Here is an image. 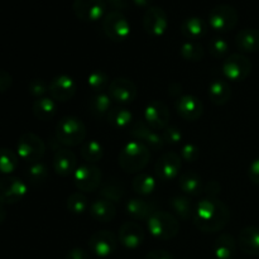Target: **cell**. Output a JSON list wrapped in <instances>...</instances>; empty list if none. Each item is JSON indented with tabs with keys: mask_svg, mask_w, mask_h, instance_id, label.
Listing matches in <instances>:
<instances>
[{
	"mask_svg": "<svg viewBox=\"0 0 259 259\" xmlns=\"http://www.w3.org/2000/svg\"><path fill=\"white\" fill-rule=\"evenodd\" d=\"M12 83L13 78L9 75V72H7L4 70H0V93H5L7 90H9Z\"/></svg>",
	"mask_w": 259,
	"mask_h": 259,
	"instance_id": "obj_47",
	"label": "cell"
},
{
	"mask_svg": "<svg viewBox=\"0 0 259 259\" xmlns=\"http://www.w3.org/2000/svg\"><path fill=\"white\" fill-rule=\"evenodd\" d=\"M132 187L139 195H151L156 190V180L148 174H139L134 177Z\"/></svg>",
	"mask_w": 259,
	"mask_h": 259,
	"instance_id": "obj_36",
	"label": "cell"
},
{
	"mask_svg": "<svg viewBox=\"0 0 259 259\" xmlns=\"http://www.w3.org/2000/svg\"><path fill=\"white\" fill-rule=\"evenodd\" d=\"M65 259H89V254L82 248H73L66 254Z\"/></svg>",
	"mask_w": 259,
	"mask_h": 259,
	"instance_id": "obj_48",
	"label": "cell"
},
{
	"mask_svg": "<svg viewBox=\"0 0 259 259\" xmlns=\"http://www.w3.org/2000/svg\"><path fill=\"white\" fill-rule=\"evenodd\" d=\"M181 34L189 40H196L207 34V24L199 17H190L182 22Z\"/></svg>",
	"mask_w": 259,
	"mask_h": 259,
	"instance_id": "obj_24",
	"label": "cell"
},
{
	"mask_svg": "<svg viewBox=\"0 0 259 259\" xmlns=\"http://www.w3.org/2000/svg\"><path fill=\"white\" fill-rule=\"evenodd\" d=\"M180 53L182 57L187 61H192V62H199L204 58L205 50L200 43L194 42V40H187L180 48Z\"/></svg>",
	"mask_w": 259,
	"mask_h": 259,
	"instance_id": "obj_37",
	"label": "cell"
},
{
	"mask_svg": "<svg viewBox=\"0 0 259 259\" xmlns=\"http://www.w3.org/2000/svg\"><path fill=\"white\" fill-rule=\"evenodd\" d=\"M209 96L215 105H224L232 98V89L224 80H214L210 83Z\"/></svg>",
	"mask_w": 259,
	"mask_h": 259,
	"instance_id": "obj_29",
	"label": "cell"
},
{
	"mask_svg": "<svg viewBox=\"0 0 259 259\" xmlns=\"http://www.w3.org/2000/svg\"><path fill=\"white\" fill-rule=\"evenodd\" d=\"M32 109L38 120L48 121L57 113V103L52 98H40L34 101Z\"/></svg>",
	"mask_w": 259,
	"mask_h": 259,
	"instance_id": "obj_28",
	"label": "cell"
},
{
	"mask_svg": "<svg viewBox=\"0 0 259 259\" xmlns=\"http://www.w3.org/2000/svg\"><path fill=\"white\" fill-rule=\"evenodd\" d=\"M109 124L116 129H128L133 124V115L126 108H114L110 109L106 114Z\"/></svg>",
	"mask_w": 259,
	"mask_h": 259,
	"instance_id": "obj_30",
	"label": "cell"
},
{
	"mask_svg": "<svg viewBox=\"0 0 259 259\" xmlns=\"http://www.w3.org/2000/svg\"><path fill=\"white\" fill-rule=\"evenodd\" d=\"M237 47L243 52H257L259 51V29L254 28H245L240 30L235 37Z\"/></svg>",
	"mask_w": 259,
	"mask_h": 259,
	"instance_id": "obj_25",
	"label": "cell"
},
{
	"mask_svg": "<svg viewBox=\"0 0 259 259\" xmlns=\"http://www.w3.org/2000/svg\"><path fill=\"white\" fill-rule=\"evenodd\" d=\"M108 95L118 104L133 103L137 98V86L128 78H115L109 85Z\"/></svg>",
	"mask_w": 259,
	"mask_h": 259,
	"instance_id": "obj_17",
	"label": "cell"
},
{
	"mask_svg": "<svg viewBox=\"0 0 259 259\" xmlns=\"http://www.w3.org/2000/svg\"><path fill=\"white\" fill-rule=\"evenodd\" d=\"M209 48L212 57L223 58L228 52H229V43H228L224 38L217 37L210 42Z\"/></svg>",
	"mask_w": 259,
	"mask_h": 259,
	"instance_id": "obj_42",
	"label": "cell"
},
{
	"mask_svg": "<svg viewBox=\"0 0 259 259\" xmlns=\"http://www.w3.org/2000/svg\"><path fill=\"white\" fill-rule=\"evenodd\" d=\"M99 192L103 196V199L109 200L111 202H118L124 196L125 189H124V185L119 180L109 179L108 181L101 185Z\"/></svg>",
	"mask_w": 259,
	"mask_h": 259,
	"instance_id": "obj_32",
	"label": "cell"
},
{
	"mask_svg": "<svg viewBox=\"0 0 259 259\" xmlns=\"http://www.w3.org/2000/svg\"><path fill=\"white\" fill-rule=\"evenodd\" d=\"M147 227L156 239L169 240L179 233L180 223L169 212L154 211L147 220Z\"/></svg>",
	"mask_w": 259,
	"mask_h": 259,
	"instance_id": "obj_4",
	"label": "cell"
},
{
	"mask_svg": "<svg viewBox=\"0 0 259 259\" xmlns=\"http://www.w3.org/2000/svg\"><path fill=\"white\" fill-rule=\"evenodd\" d=\"M86 138V126L76 116H65L56 125V139L66 147L80 146Z\"/></svg>",
	"mask_w": 259,
	"mask_h": 259,
	"instance_id": "obj_3",
	"label": "cell"
},
{
	"mask_svg": "<svg viewBox=\"0 0 259 259\" xmlns=\"http://www.w3.org/2000/svg\"><path fill=\"white\" fill-rule=\"evenodd\" d=\"M77 85L73 81L72 77L66 75L56 76L50 83H48V91L51 94V98L60 103L71 100L75 96Z\"/></svg>",
	"mask_w": 259,
	"mask_h": 259,
	"instance_id": "obj_18",
	"label": "cell"
},
{
	"mask_svg": "<svg viewBox=\"0 0 259 259\" xmlns=\"http://www.w3.org/2000/svg\"><path fill=\"white\" fill-rule=\"evenodd\" d=\"M90 207L88 197L81 192H73L67 199V209L72 214H83Z\"/></svg>",
	"mask_w": 259,
	"mask_h": 259,
	"instance_id": "obj_39",
	"label": "cell"
},
{
	"mask_svg": "<svg viewBox=\"0 0 259 259\" xmlns=\"http://www.w3.org/2000/svg\"><path fill=\"white\" fill-rule=\"evenodd\" d=\"M144 120L154 131L166 129L169 123V110L166 104L158 100L149 103L144 109Z\"/></svg>",
	"mask_w": 259,
	"mask_h": 259,
	"instance_id": "obj_15",
	"label": "cell"
},
{
	"mask_svg": "<svg viewBox=\"0 0 259 259\" xmlns=\"http://www.w3.org/2000/svg\"><path fill=\"white\" fill-rule=\"evenodd\" d=\"M133 4L138 8H151L152 7V0H132Z\"/></svg>",
	"mask_w": 259,
	"mask_h": 259,
	"instance_id": "obj_52",
	"label": "cell"
},
{
	"mask_svg": "<svg viewBox=\"0 0 259 259\" xmlns=\"http://www.w3.org/2000/svg\"><path fill=\"white\" fill-rule=\"evenodd\" d=\"M142 23H143V28L147 34L152 37H161L168 28V17L161 7L152 5L144 13Z\"/></svg>",
	"mask_w": 259,
	"mask_h": 259,
	"instance_id": "obj_10",
	"label": "cell"
},
{
	"mask_svg": "<svg viewBox=\"0 0 259 259\" xmlns=\"http://www.w3.org/2000/svg\"><path fill=\"white\" fill-rule=\"evenodd\" d=\"M144 259H174V257L167 250H153L149 252Z\"/></svg>",
	"mask_w": 259,
	"mask_h": 259,
	"instance_id": "obj_50",
	"label": "cell"
},
{
	"mask_svg": "<svg viewBox=\"0 0 259 259\" xmlns=\"http://www.w3.org/2000/svg\"><path fill=\"white\" fill-rule=\"evenodd\" d=\"M180 157H181V159H184V161H186V162H190V163H192V162H196L197 159L200 158L199 147L195 146V144H192V143L185 144V146L182 147Z\"/></svg>",
	"mask_w": 259,
	"mask_h": 259,
	"instance_id": "obj_43",
	"label": "cell"
},
{
	"mask_svg": "<svg viewBox=\"0 0 259 259\" xmlns=\"http://www.w3.org/2000/svg\"><path fill=\"white\" fill-rule=\"evenodd\" d=\"M230 219L229 207L217 199H205L195 206L192 222L204 233H215L224 229Z\"/></svg>",
	"mask_w": 259,
	"mask_h": 259,
	"instance_id": "obj_1",
	"label": "cell"
},
{
	"mask_svg": "<svg viewBox=\"0 0 259 259\" xmlns=\"http://www.w3.org/2000/svg\"><path fill=\"white\" fill-rule=\"evenodd\" d=\"M18 156L25 162L29 163H35L42 159L46 153V144L40 137L32 132L22 134L18 139L17 144Z\"/></svg>",
	"mask_w": 259,
	"mask_h": 259,
	"instance_id": "obj_5",
	"label": "cell"
},
{
	"mask_svg": "<svg viewBox=\"0 0 259 259\" xmlns=\"http://www.w3.org/2000/svg\"><path fill=\"white\" fill-rule=\"evenodd\" d=\"M169 206L171 209L174 210L175 214L177 217H180L181 219L187 220V219H192V215H194V205H192L191 200L189 199L187 196H175L169 200Z\"/></svg>",
	"mask_w": 259,
	"mask_h": 259,
	"instance_id": "obj_33",
	"label": "cell"
},
{
	"mask_svg": "<svg viewBox=\"0 0 259 259\" xmlns=\"http://www.w3.org/2000/svg\"><path fill=\"white\" fill-rule=\"evenodd\" d=\"M89 247L94 254L105 258L115 252L116 248H118V239L109 230H99L90 237Z\"/></svg>",
	"mask_w": 259,
	"mask_h": 259,
	"instance_id": "obj_13",
	"label": "cell"
},
{
	"mask_svg": "<svg viewBox=\"0 0 259 259\" xmlns=\"http://www.w3.org/2000/svg\"><path fill=\"white\" fill-rule=\"evenodd\" d=\"M249 179L253 184L259 185V158L254 159L249 167Z\"/></svg>",
	"mask_w": 259,
	"mask_h": 259,
	"instance_id": "obj_49",
	"label": "cell"
},
{
	"mask_svg": "<svg viewBox=\"0 0 259 259\" xmlns=\"http://www.w3.org/2000/svg\"><path fill=\"white\" fill-rule=\"evenodd\" d=\"M180 189L185 192L186 195H191V196H199L204 190V185H202V180L199 174L194 171H185L182 172L180 176Z\"/></svg>",
	"mask_w": 259,
	"mask_h": 259,
	"instance_id": "obj_26",
	"label": "cell"
},
{
	"mask_svg": "<svg viewBox=\"0 0 259 259\" xmlns=\"http://www.w3.org/2000/svg\"><path fill=\"white\" fill-rule=\"evenodd\" d=\"M106 2L110 4V7H113L115 10L120 12L121 9H125L128 7L129 0H106Z\"/></svg>",
	"mask_w": 259,
	"mask_h": 259,
	"instance_id": "obj_51",
	"label": "cell"
},
{
	"mask_svg": "<svg viewBox=\"0 0 259 259\" xmlns=\"http://www.w3.org/2000/svg\"><path fill=\"white\" fill-rule=\"evenodd\" d=\"M126 211H128V214L131 215L133 219L148 220L149 217H151L156 210H154V206L151 202L144 201V200L133 199L126 204Z\"/></svg>",
	"mask_w": 259,
	"mask_h": 259,
	"instance_id": "obj_31",
	"label": "cell"
},
{
	"mask_svg": "<svg viewBox=\"0 0 259 259\" xmlns=\"http://www.w3.org/2000/svg\"><path fill=\"white\" fill-rule=\"evenodd\" d=\"M27 194V185L18 177L8 176L0 180V204H15Z\"/></svg>",
	"mask_w": 259,
	"mask_h": 259,
	"instance_id": "obj_12",
	"label": "cell"
},
{
	"mask_svg": "<svg viewBox=\"0 0 259 259\" xmlns=\"http://www.w3.org/2000/svg\"><path fill=\"white\" fill-rule=\"evenodd\" d=\"M89 212H90L91 218L96 222L109 223L115 218L116 209L113 202L109 201V200L99 199L91 202Z\"/></svg>",
	"mask_w": 259,
	"mask_h": 259,
	"instance_id": "obj_23",
	"label": "cell"
},
{
	"mask_svg": "<svg viewBox=\"0 0 259 259\" xmlns=\"http://www.w3.org/2000/svg\"><path fill=\"white\" fill-rule=\"evenodd\" d=\"M151 159V149L138 141L129 142L119 154V166L126 174L141 172Z\"/></svg>",
	"mask_w": 259,
	"mask_h": 259,
	"instance_id": "obj_2",
	"label": "cell"
},
{
	"mask_svg": "<svg viewBox=\"0 0 259 259\" xmlns=\"http://www.w3.org/2000/svg\"><path fill=\"white\" fill-rule=\"evenodd\" d=\"M209 24L217 32H229L238 24V12L234 7L219 4L211 9L209 14Z\"/></svg>",
	"mask_w": 259,
	"mask_h": 259,
	"instance_id": "obj_7",
	"label": "cell"
},
{
	"mask_svg": "<svg viewBox=\"0 0 259 259\" xmlns=\"http://www.w3.org/2000/svg\"><path fill=\"white\" fill-rule=\"evenodd\" d=\"M52 164L56 174L62 177H67L75 174L77 169V157L70 149H57L53 156Z\"/></svg>",
	"mask_w": 259,
	"mask_h": 259,
	"instance_id": "obj_21",
	"label": "cell"
},
{
	"mask_svg": "<svg viewBox=\"0 0 259 259\" xmlns=\"http://www.w3.org/2000/svg\"><path fill=\"white\" fill-rule=\"evenodd\" d=\"M162 138L166 144H177L182 141V133L176 126H167L162 132Z\"/></svg>",
	"mask_w": 259,
	"mask_h": 259,
	"instance_id": "obj_44",
	"label": "cell"
},
{
	"mask_svg": "<svg viewBox=\"0 0 259 259\" xmlns=\"http://www.w3.org/2000/svg\"><path fill=\"white\" fill-rule=\"evenodd\" d=\"M27 177L30 184L34 186H39V185L45 184L48 177L47 167L40 162L30 163L29 168L27 169Z\"/></svg>",
	"mask_w": 259,
	"mask_h": 259,
	"instance_id": "obj_38",
	"label": "cell"
},
{
	"mask_svg": "<svg viewBox=\"0 0 259 259\" xmlns=\"http://www.w3.org/2000/svg\"><path fill=\"white\" fill-rule=\"evenodd\" d=\"M5 218H7V211H5L4 207H3L2 205H0V224H2V223L4 222Z\"/></svg>",
	"mask_w": 259,
	"mask_h": 259,
	"instance_id": "obj_53",
	"label": "cell"
},
{
	"mask_svg": "<svg viewBox=\"0 0 259 259\" xmlns=\"http://www.w3.org/2000/svg\"><path fill=\"white\" fill-rule=\"evenodd\" d=\"M212 249L217 259H232L237 252V242L232 235L224 233L217 238Z\"/></svg>",
	"mask_w": 259,
	"mask_h": 259,
	"instance_id": "obj_27",
	"label": "cell"
},
{
	"mask_svg": "<svg viewBox=\"0 0 259 259\" xmlns=\"http://www.w3.org/2000/svg\"><path fill=\"white\" fill-rule=\"evenodd\" d=\"M239 248L249 255H259V228L247 227L239 233L238 237Z\"/></svg>",
	"mask_w": 259,
	"mask_h": 259,
	"instance_id": "obj_22",
	"label": "cell"
},
{
	"mask_svg": "<svg viewBox=\"0 0 259 259\" xmlns=\"http://www.w3.org/2000/svg\"><path fill=\"white\" fill-rule=\"evenodd\" d=\"M18 166V156L8 148H0V174H12Z\"/></svg>",
	"mask_w": 259,
	"mask_h": 259,
	"instance_id": "obj_40",
	"label": "cell"
},
{
	"mask_svg": "<svg viewBox=\"0 0 259 259\" xmlns=\"http://www.w3.org/2000/svg\"><path fill=\"white\" fill-rule=\"evenodd\" d=\"M103 30L109 39L123 42L131 34V24L125 15L119 10L106 13L103 18Z\"/></svg>",
	"mask_w": 259,
	"mask_h": 259,
	"instance_id": "obj_6",
	"label": "cell"
},
{
	"mask_svg": "<svg viewBox=\"0 0 259 259\" xmlns=\"http://www.w3.org/2000/svg\"><path fill=\"white\" fill-rule=\"evenodd\" d=\"M88 85L95 93H103L106 88H109V78L105 72L103 71H94L89 75L88 77Z\"/></svg>",
	"mask_w": 259,
	"mask_h": 259,
	"instance_id": "obj_41",
	"label": "cell"
},
{
	"mask_svg": "<svg viewBox=\"0 0 259 259\" xmlns=\"http://www.w3.org/2000/svg\"><path fill=\"white\" fill-rule=\"evenodd\" d=\"M222 190L220 187V184L218 181H210L205 185L204 187V192L209 196V199H215V196H218Z\"/></svg>",
	"mask_w": 259,
	"mask_h": 259,
	"instance_id": "obj_46",
	"label": "cell"
},
{
	"mask_svg": "<svg viewBox=\"0 0 259 259\" xmlns=\"http://www.w3.org/2000/svg\"><path fill=\"white\" fill-rule=\"evenodd\" d=\"M89 108H90L91 114L96 118H100V116L105 115L110 111L111 109V99L108 94L99 93L95 96L90 99V103H89Z\"/></svg>",
	"mask_w": 259,
	"mask_h": 259,
	"instance_id": "obj_34",
	"label": "cell"
},
{
	"mask_svg": "<svg viewBox=\"0 0 259 259\" xmlns=\"http://www.w3.org/2000/svg\"><path fill=\"white\" fill-rule=\"evenodd\" d=\"M28 90H29L30 95L37 99H40L48 91V85L45 81L40 80V78H35V80H32L29 82Z\"/></svg>",
	"mask_w": 259,
	"mask_h": 259,
	"instance_id": "obj_45",
	"label": "cell"
},
{
	"mask_svg": "<svg viewBox=\"0 0 259 259\" xmlns=\"http://www.w3.org/2000/svg\"><path fill=\"white\" fill-rule=\"evenodd\" d=\"M73 13L82 22H98L106 14L105 0H75Z\"/></svg>",
	"mask_w": 259,
	"mask_h": 259,
	"instance_id": "obj_9",
	"label": "cell"
},
{
	"mask_svg": "<svg viewBox=\"0 0 259 259\" xmlns=\"http://www.w3.org/2000/svg\"><path fill=\"white\" fill-rule=\"evenodd\" d=\"M75 186L80 191L93 192L101 185V171L94 164H82L73 174Z\"/></svg>",
	"mask_w": 259,
	"mask_h": 259,
	"instance_id": "obj_11",
	"label": "cell"
},
{
	"mask_svg": "<svg viewBox=\"0 0 259 259\" xmlns=\"http://www.w3.org/2000/svg\"><path fill=\"white\" fill-rule=\"evenodd\" d=\"M131 134L134 139H137L153 151H161L166 144L162 138V134L157 133L154 129L149 128L143 121H134L131 126Z\"/></svg>",
	"mask_w": 259,
	"mask_h": 259,
	"instance_id": "obj_16",
	"label": "cell"
},
{
	"mask_svg": "<svg viewBox=\"0 0 259 259\" xmlns=\"http://www.w3.org/2000/svg\"><path fill=\"white\" fill-rule=\"evenodd\" d=\"M81 156L89 164L98 163V162L101 161L104 156L103 146L98 141H95V139L85 142L82 147H81Z\"/></svg>",
	"mask_w": 259,
	"mask_h": 259,
	"instance_id": "obj_35",
	"label": "cell"
},
{
	"mask_svg": "<svg viewBox=\"0 0 259 259\" xmlns=\"http://www.w3.org/2000/svg\"><path fill=\"white\" fill-rule=\"evenodd\" d=\"M252 72V62L242 53H233L223 62V73L228 80L244 81Z\"/></svg>",
	"mask_w": 259,
	"mask_h": 259,
	"instance_id": "obj_8",
	"label": "cell"
},
{
	"mask_svg": "<svg viewBox=\"0 0 259 259\" xmlns=\"http://www.w3.org/2000/svg\"><path fill=\"white\" fill-rule=\"evenodd\" d=\"M181 166L182 161L179 154L174 153V152H166L156 162L154 171H156L157 177L161 181L167 182L179 176L180 171H181Z\"/></svg>",
	"mask_w": 259,
	"mask_h": 259,
	"instance_id": "obj_14",
	"label": "cell"
},
{
	"mask_svg": "<svg viewBox=\"0 0 259 259\" xmlns=\"http://www.w3.org/2000/svg\"><path fill=\"white\" fill-rule=\"evenodd\" d=\"M175 108L182 119L189 121L197 120L204 111V105L201 101L192 95L180 96L175 103Z\"/></svg>",
	"mask_w": 259,
	"mask_h": 259,
	"instance_id": "obj_19",
	"label": "cell"
},
{
	"mask_svg": "<svg viewBox=\"0 0 259 259\" xmlns=\"http://www.w3.org/2000/svg\"><path fill=\"white\" fill-rule=\"evenodd\" d=\"M119 240L128 249H137L144 242L143 228L136 222H125L119 229Z\"/></svg>",
	"mask_w": 259,
	"mask_h": 259,
	"instance_id": "obj_20",
	"label": "cell"
}]
</instances>
